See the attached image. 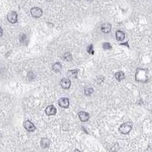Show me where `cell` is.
Returning <instances> with one entry per match:
<instances>
[{"instance_id": "cell-4", "label": "cell", "mask_w": 152, "mask_h": 152, "mask_svg": "<svg viewBox=\"0 0 152 152\" xmlns=\"http://www.w3.org/2000/svg\"><path fill=\"white\" fill-rule=\"evenodd\" d=\"M30 13L33 17L39 18L43 14L42 9L38 7H34L30 9Z\"/></svg>"}, {"instance_id": "cell-1", "label": "cell", "mask_w": 152, "mask_h": 152, "mask_svg": "<svg viewBox=\"0 0 152 152\" xmlns=\"http://www.w3.org/2000/svg\"><path fill=\"white\" fill-rule=\"evenodd\" d=\"M132 128V123L131 122H127L122 124L119 127L118 130L121 134L124 135H126L130 132Z\"/></svg>"}, {"instance_id": "cell-3", "label": "cell", "mask_w": 152, "mask_h": 152, "mask_svg": "<svg viewBox=\"0 0 152 152\" xmlns=\"http://www.w3.org/2000/svg\"><path fill=\"white\" fill-rule=\"evenodd\" d=\"M7 17L8 20L10 23H16L17 21V14L14 11L9 12L7 14Z\"/></svg>"}, {"instance_id": "cell-2", "label": "cell", "mask_w": 152, "mask_h": 152, "mask_svg": "<svg viewBox=\"0 0 152 152\" xmlns=\"http://www.w3.org/2000/svg\"><path fill=\"white\" fill-rule=\"evenodd\" d=\"M135 79L138 81L146 82L148 80V77L147 75V72L145 70L138 69L135 74Z\"/></svg>"}, {"instance_id": "cell-10", "label": "cell", "mask_w": 152, "mask_h": 152, "mask_svg": "<svg viewBox=\"0 0 152 152\" xmlns=\"http://www.w3.org/2000/svg\"><path fill=\"white\" fill-rule=\"evenodd\" d=\"M111 28H112L111 24L109 23H103L101 26V30L105 34H107L111 32Z\"/></svg>"}, {"instance_id": "cell-7", "label": "cell", "mask_w": 152, "mask_h": 152, "mask_svg": "<svg viewBox=\"0 0 152 152\" xmlns=\"http://www.w3.org/2000/svg\"><path fill=\"white\" fill-rule=\"evenodd\" d=\"M60 85L62 88L68 90L71 85V81L69 79L63 78L60 81Z\"/></svg>"}, {"instance_id": "cell-15", "label": "cell", "mask_w": 152, "mask_h": 152, "mask_svg": "<svg viewBox=\"0 0 152 152\" xmlns=\"http://www.w3.org/2000/svg\"><path fill=\"white\" fill-rule=\"evenodd\" d=\"M62 68V65L59 62H56L52 66V69L55 72H60L61 71Z\"/></svg>"}, {"instance_id": "cell-8", "label": "cell", "mask_w": 152, "mask_h": 152, "mask_svg": "<svg viewBox=\"0 0 152 152\" xmlns=\"http://www.w3.org/2000/svg\"><path fill=\"white\" fill-rule=\"evenodd\" d=\"M78 116L81 122H87L89 120V119L90 118V114L87 112H85V111H80V112H79Z\"/></svg>"}, {"instance_id": "cell-11", "label": "cell", "mask_w": 152, "mask_h": 152, "mask_svg": "<svg viewBox=\"0 0 152 152\" xmlns=\"http://www.w3.org/2000/svg\"><path fill=\"white\" fill-rule=\"evenodd\" d=\"M50 143H51L50 140L48 138H42L40 141V145L41 148L44 149L48 148L50 146Z\"/></svg>"}, {"instance_id": "cell-12", "label": "cell", "mask_w": 152, "mask_h": 152, "mask_svg": "<svg viewBox=\"0 0 152 152\" xmlns=\"http://www.w3.org/2000/svg\"><path fill=\"white\" fill-rule=\"evenodd\" d=\"M116 39L119 41H122L125 38V33L121 30H117L116 32Z\"/></svg>"}, {"instance_id": "cell-17", "label": "cell", "mask_w": 152, "mask_h": 152, "mask_svg": "<svg viewBox=\"0 0 152 152\" xmlns=\"http://www.w3.org/2000/svg\"><path fill=\"white\" fill-rule=\"evenodd\" d=\"M87 52H88V53L90 54L93 55L94 54V51L93 50V46L92 44L89 45L88 46L87 49Z\"/></svg>"}, {"instance_id": "cell-9", "label": "cell", "mask_w": 152, "mask_h": 152, "mask_svg": "<svg viewBox=\"0 0 152 152\" xmlns=\"http://www.w3.org/2000/svg\"><path fill=\"white\" fill-rule=\"evenodd\" d=\"M45 112L46 115L48 116L55 115L57 113V109L53 105H50L46 107L45 110Z\"/></svg>"}, {"instance_id": "cell-16", "label": "cell", "mask_w": 152, "mask_h": 152, "mask_svg": "<svg viewBox=\"0 0 152 152\" xmlns=\"http://www.w3.org/2000/svg\"><path fill=\"white\" fill-rule=\"evenodd\" d=\"M94 92V89L90 87H86L84 88V94L86 96H90Z\"/></svg>"}, {"instance_id": "cell-19", "label": "cell", "mask_w": 152, "mask_h": 152, "mask_svg": "<svg viewBox=\"0 0 152 152\" xmlns=\"http://www.w3.org/2000/svg\"><path fill=\"white\" fill-rule=\"evenodd\" d=\"M2 34H3V30H2V28L0 27V37L2 36Z\"/></svg>"}, {"instance_id": "cell-5", "label": "cell", "mask_w": 152, "mask_h": 152, "mask_svg": "<svg viewBox=\"0 0 152 152\" xmlns=\"http://www.w3.org/2000/svg\"><path fill=\"white\" fill-rule=\"evenodd\" d=\"M23 127L27 131L29 132L35 131L36 129V127L35 126L34 124L29 120H26L23 123Z\"/></svg>"}, {"instance_id": "cell-20", "label": "cell", "mask_w": 152, "mask_h": 152, "mask_svg": "<svg viewBox=\"0 0 152 152\" xmlns=\"http://www.w3.org/2000/svg\"><path fill=\"white\" fill-rule=\"evenodd\" d=\"M46 1L47 2H50L53 1V0H46Z\"/></svg>"}, {"instance_id": "cell-13", "label": "cell", "mask_w": 152, "mask_h": 152, "mask_svg": "<svg viewBox=\"0 0 152 152\" xmlns=\"http://www.w3.org/2000/svg\"><path fill=\"white\" fill-rule=\"evenodd\" d=\"M78 73V70L73 69L69 70L67 72V75L69 78L72 79H76L77 78V75Z\"/></svg>"}, {"instance_id": "cell-18", "label": "cell", "mask_w": 152, "mask_h": 152, "mask_svg": "<svg viewBox=\"0 0 152 152\" xmlns=\"http://www.w3.org/2000/svg\"><path fill=\"white\" fill-rule=\"evenodd\" d=\"M103 47L104 50H111L112 48V46L111 45V44L108 42L104 43L103 45Z\"/></svg>"}, {"instance_id": "cell-14", "label": "cell", "mask_w": 152, "mask_h": 152, "mask_svg": "<svg viewBox=\"0 0 152 152\" xmlns=\"http://www.w3.org/2000/svg\"><path fill=\"white\" fill-rule=\"evenodd\" d=\"M115 77L117 81H120L125 78V74L123 72H118L115 74Z\"/></svg>"}, {"instance_id": "cell-6", "label": "cell", "mask_w": 152, "mask_h": 152, "mask_svg": "<svg viewBox=\"0 0 152 152\" xmlns=\"http://www.w3.org/2000/svg\"><path fill=\"white\" fill-rule=\"evenodd\" d=\"M59 106L63 108L67 109L69 107V100L67 98L62 97L58 101Z\"/></svg>"}]
</instances>
